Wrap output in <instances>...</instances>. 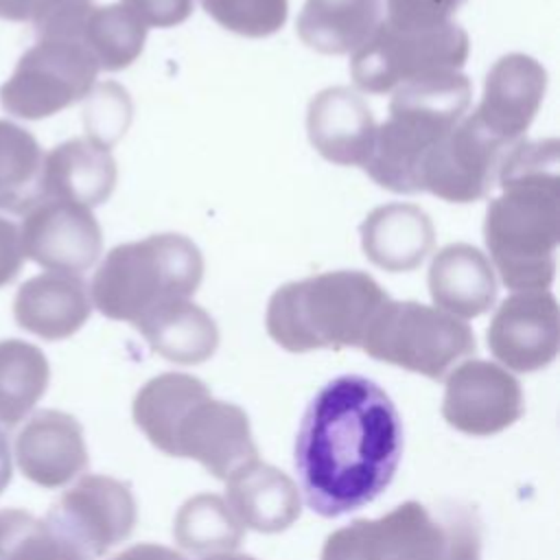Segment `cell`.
<instances>
[{
	"label": "cell",
	"mask_w": 560,
	"mask_h": 560,
	"mask_svg": "<svg viewBox=\"0 0 560 560\" xmlns=\"http://www.w3.org/2000/svg\"><path fill=\"white\" fill-rule=\"evenodd\" d=\"M402 424L381 385L359 374L328 381L308 402L293 448L306 505L337 518L372 503L394 479Z\"/></svg>",
	"instance_id": "1"
},
{
	"label": "cell",
	"mask_w": 560,
	"mask_h": 560,
	"mask_svg": "<svg viewBox=\"0 0 560 560\" xmlns=\"http://www.w3.org/2000/svg\"><path fill=\"white\" fill-rule=\"evenodd\" d=\"M558 140L512 144L499 164L501 195L486 208L483 243L512 291H545L556 278L560 236Z\"/></svg>",
	"instance_id": "2"
},
{
	"label": "cell",
	"mask_w": 560,
	"mask_h": 560,
	"mask_svg": "<svg viewBox=\"0 0 560 560\" xmlns=\"http://www.w3.org/2000/svg\"><path fill=\"white\" fill-rule=\"evenodd\" d=\"M133 420L155 448L195 459L217 479L258 459L247 413L212 398L192 374L164 372L147 381L133 398Z\"/></svg>",
	"instance_id": "3"
},
{
	"label": "cell",
	"mask_w": 560,
	"mask_h": 560,
	"mask_svg": "<svg viewBox=\"0 0 560 560\" xmlns=\"http://www.w3.org/2000/svg\"><path fill=\"white\" fill-rule=\"evenodd\" d=\"M472 85L459 70H444L398 85L389 116L376 125L372 151L361 166L385 190L416 195L429 151L466 116Z\"/></svg>",
	"instance_id": "4"
},
{
	"label": "cell",
	"mask_w": 560,
	"mask_h": 560,
	"mask_svg": "<svg viewBox=\"0 0 560 560\" xmlns=\"http://www.w3.org/2000/svg\"><path fill=\"white\" fill-rule=\"evenodd\" d=\"M387 300L370 273L337 269L278 287L269 298L265 324L269 337L289 352L361 348Z\"/></svg>",
	"instance_id": "5"
},
{
	"label": "cell",
	"mask_w": 560,
	"mask_h": 560,
	"mask_svg": "<svg viewBox=\"0 0 560 560\" xmlns=\"http://www.w3.org/2000/svg\"><path fill=\"white\" fill-rule=\"evenodd\" d=\"M203 278V256L184 234L164 232L122 243L98 265L90 300L101 315L136 326L149 313L190 300Z\"/></svg>",
	"instance_id": "6"
},
{
	"label": "cell",
	"mask_w": 560,
	"mask_h": 560,
	"mask_svg": "<svg viewBox=\"0 0 560 560\" xmlns=\"http://www.w3.org/2000/svg\"><path fill=\"white\" fill-rule=\"evenodd\" d=\"M319 560H481V521L468 505L405 501L381 518L335 529Z\"/></svg>",
	"instance_id": "7"
},
{
	"label": "cell",
	"mask_w": 560,
	"mask_h": 560,
	"mask_svg": "<svg viewBox=\"0 0 560 560\" xmlns=\"http://www.w3.org/2000/svg\"><path fill=\"white\" fill-rule=\"evenodd\" d=\"M363 352L376 361L442 381L464 357L477 350L466 322L413 300H387L374 315Z\"/></svg>",
	"instance_id": "8"
},
{
	"label": "cell",
	"mask_w": 560,
	"mask_h": 560,
	"mask_svg": "<svg viewBox=\"0 0 560 560\" xmlns=\"http://www.w3.org/2000/svg\"><path fill=\"white\" fill-rule=\"evenodd\" d=\"M468 52V33L455 22L429 31H402L381 20L352 52L350 74L361 92L387 94L407 81L459 70Z\"/></svg>",
	"instance_id": "9"
},
{
	"label": "cell",
	"mask_w": 560,
	"mask_h": 560,
	"mask_svg": "<svg viewBox=\"0 0 560 560\" xmlns=\"http://www.w3.org/2000/svg\"><path fill=\"white\" fill-rule=\"evenodd\" d=\"M96 74L98 63L79 35L37 37L2 83L0 105L15 118H48L85 98Z\"/></svg>",
	"instance_id": "10"
},
{
	"label": "cell",
	"mask_w": 560,
	"mask_h": 560,
	"mask_svg": "<svg viewBox=\"0 0 560 560\" xmlns=\"http://www.w3.org/2000/svg\"><path fill=\"white\" fill-rule=\"evenodd\" d=\"M46 521L94 560L129 538L138 508L127 483L85 475L50 505Z\"/></svg>",
	"instance_id": "11"
},
{
	"label": "cell",
	"mask_w": 560,
	"mask_h": 560,
	"mask_svg": "<svg viewBox=\"0 0 560 560\" xmlns=\"http://www.w3.org/2000/svg\"><path fill=\"white\" fill-rule=\"evenodd\" d=\"M503 147L470 114L464 116L424 158L420 190L451 203L483 199L497 184Z\"/></svg>",
	"instance_id": "12"
},
{
	"label": "cell",
	"mask_w": 560,
	"mask_h": 560,
	"mask_svg": "<svg viewBox=\"0 0 560 560\" xmlns=\"http://www.w3.org/2000/svg\"><path fill=\"white\" fill-rule=\"evenodd\" d=\"M22 252L48 271L81 273L103 249V232L90 208L66 199H39L24 212Z\"/></svg>",
	"instance_id": "13"
},
{
	"label": "cell",
	"mask_w": 560,
	"mask_h": 560,
	"mask_svg": "<svg viewBox=\"0 0 560 560\" xmlns=\"http://www.w3.org/2000/svg\"><path fill=\"white\" fill-rule=\"evenodd\" d=\"M442 416L466 435H494L523 416L521 383L497 363L464 361L446 378Z\"/></svg>",
	"instance_id": "14"
},
{
	"label": "cell",
	"mask_w": 560,
	"mask_h": 560,
	"mask_svg": "<svg viewBox=\"0 0 560 560\" xmlns=\"http://www.w3.org/2000/svg\"><path fill=\"white\" fill-rule=\"evenodd\" d=\"M488 348L514 372L547 368L560 346V313L551 291H514L488 326Z\"/></svg>",
	"instance_id": "15"
},
{
	"label": "cell",
	"mask_w": 560,
	"mask_h": 560,
	"mask_svg": "<svg viewBox=\"0 0 560 560\" xmlns=\"http://www.w3.org/2000/svg\"><path fill=\"white\" fill-rule=\"evenodd\" d=\"M547 92V70L529 55L510 52L494 61L483 94L470 114L494 140L512 147L523 140Z\"/></svg>",
	"instance_id": "16"
},
{
	"label": "cell",
	"mask_w": 560,
	"mask_h": 560,
	"mask_svg": "<svg viewBox=\"0 0 560 560\" xmlns=\"http://www.w3.org/2000/svg\"><path fill=\"white\" fill-rule=\"evenodd\" d=\"M15 459L28 481L48 490L66 486L90 462L81 422L57 409L33 413L15 438Z\"/></svg>",
	"instance_id": "17"
},
{
	"label": "cell",
	"mask_w": 560,
	"mask_h": 560,
	"mask_svg": "<svg viewBox=\"0 0 560 560\" xmlns=\"http://www.w3.org/2000/svg\"><path fill=\"white\" fill-rule=\"evenodd\" d=\"M306 133L324 160L339 166H363L372 151L376 120L363 96L337 85L311 98Z\"/></svg>",
	"instance_id": "18"
},
{
	"label": "cell",
	"mask_w": 560,
	"mask_h": 560,
	"mask_svg": "<svg viewBox=\"0 0 560 560\" xmlns=\"http://www.w3.org/2000/svg\"><path fill=\"white\" fill-rule=\"evenodd\" d=\"M90 313V289L77 273L44 271L33 276L20 284L13 300L15 324L46 341L72 337Z\"/></svg>",
	"instance_id": "19"
},
{
	"label": "cell",
	"mask_w": 560,
	"mask_h": 560,
	"mask_svg": "<svg viewBox=\"0 0 560 560\" xmlns=\"http://www.w3.org/2000/svg\"><path fill=\"white\" fill-rule=\"evenodd\" d=\"M118 168L109 147L94 138H70L44 158L42 199H66L85 208L101 206L116 188Z\"/></svg>",
	"instance_id": "20"
},
{
	"label": "cell",
	"mask_w": 560,
	"mask_h": 560,
	"mask_svg": "<svg viewBox=\"0 0 560 560\" xmlns=\"http://www.w3.org/2000/svg\"><path fill=\"white\" fill-rule=\"evenodd\" d=\"M365 258L392 273L413 271L435 245L431 217L416 203H385L359 225Z\"/></svg>",
	"instance_id": "21"
},
{
	"label": "cell",
	"mask_w": 560,
	"mask_h": 560,
	"mask_svg": "<svg viewBox=\"0 0 560 560\" xmlns=\"http://www.w3.org/2000/svg\"><path fill=\"white\" fill-rule=\"evenodd\" d=\"M228 508L243 527L278 534L291 527L302 512L295 481L271 464L252 459L228 479Z\"/></svg>",
	"instance_id": "22"
},
{
	"label": "cell",
	"mask_w": 560,
	"mask_h": 560,
	"mask_svg": "<svg viewBox=\"0 0 560 560\" xmlns=\"http://www.w3.org/2000/svg\"><path fill=\"white\" fill-rule=\"evenodd\" d=\"M433 304L455 317H479L497 300V278L488 256L470 243L442 247L429 267Z\"/></svg>",
	"instance_id": "23"
},
{
	"label": "cell",
	"mask_w": 560,
	"mask_h": 560,
	"mask_svg": "<svg viewBox=\"0 0 560 560\" xmlns=\"http://www.w3.org/2000/svg\"><path fill=\"white\" fill-rule=\"evenodd\" d=\"M383 13V0H306L298 15V35L324 55L354 52L381 24Z\"/></svg>",
	"instance_id": "24"
},
{
	"label": "cell",
	"mask_w": 560,
	"mask_h": 560,
	"mask_svg": "<svg viewBox=\"0 0 560 560\" xmlns=\"http://www.w3.org/2000/svg\"><path fill=\"white\" fill-rule=\"evenodd\" d=\"M160 357L195 365L208 361L219 346V328L214 319L195 302H171L133 326Z\"/></svg>",
	"instance_id": "25"
},
{
	"label": "cell",
	"mask_w": 560,
	"mask_h": 560,
	"mask_svg": "<svg viewBox=\"0 0 560 560\" xmlns=\"http://www.w3.org/2000/svg\"><path fill=\"white\" fill-rule=\"evenodd\" d=\"M44 153L24 127L0 118V210L24 214L42 199Z\"/></svg>",
	"instance_id": "26"
},
{
	"label": "cell",
	"mask_w": 560,
	"mask_h": 560,
	"mask_svg": "<svg viewBox=\"0 0 560 560\" xmlns=\"http://www.w3.org/2000/svg\"><path fill=\"white\" fill-rule=\"evenodd\" d=\"M50 381L46 354L22 339L0 341V424L15 427L44 396Z\"/></svg>",
	"instance_id": "27"
},
{
	"label": "cell",
	"mask_w": 560,
	"mask_h": 560,
	"mask_svg": "<svg viewBox=\"0 0 560 560\" xmlns=\"http://www.w3.org/2000/svg\"><path fill=\"white\" fill-rule=\"evenodd\" d=\"M147 24L125 4L92 7L79 37L98 63V70L118 72L129 68L147 42Z\"/></svg>",
	"instance_id": "28"
},
{
	"label": "cell",
	"mask_w": 560,
	"mask_h": 560,
	"mask_svg": "<svg viewBox=\"0 0 560 560\" xmlns=\"http://www.w3.org/2000/svg\"><path fill=\"white\" fill-rule=\"evenodd\" d=\"M173 536L179 547L210 556L234 551L245 536L243 525L219 494L201 492L190 497L175 514Z\"/></svg>",
	"instance_id": "29"
},
{
	"label": "cell",
	"mask_w": 560,
	"mask_h": 560,
	"mask_svg": "<svg viewBox=\"0 0 560 560\" xmlns=\"http://www.w3.org/2000/svg\"><path fill=\"white\" fill-rule=\"evenodd\" d=\"M0 560H92L46 518L20 508L0 510Z\"/></svg>",
	"instance_id": "30"
},
{
	"label": "cell",
	"mask_w": 560,
	"mask_h": 560,
	"mask_svg": "<svg viewBox=\"0 0 560 560\" xmlns=\"http://www.w3.org/2000/svg\"><path fill=\"white\" fill-rule=\"evenodd\" d=\"M201 7L219 26L243 37H269L289 15V0H201Z\"/></svg>",
	"instance_id": "31"
},
{
	"label": "cell",
	"mask_w": 560,
	"mask_h": 560,
	"mask_svg": "<svg viewBox=\"0 0 560 560\" xmlns=\"http://www.w3.org/2000/svg\"><path fill=\"white\" fill-rule=\"evenodd\" d=\"M92 0H0V18L33 24L37 37L79 35Z\"/></svg>",
	"instance_id": "32"
},
{
	"label": "cell",
	"mask_w": 560,
	"mask_h": 560,
	"mask_svg": "<svg viewBox=\"0 0 560 560\" xmlns=\"http://www.w3.org/2000/svg\"><path fill=\"white\" fill-rule=\"evenodd\" d=\"M466 0H383V22L402 31H429L453 22Z\"/></svg>",
	"instance_id": "33"
},
{
	"label": "cell",
	"mask_w": 560,
	"mask_h": 560,
	"mask_svg": "<svg viewBox=\"0 0 560 560\" xmlns=\"http://www.w3.org/2000/svg\"><path fill=\"white\" fill-rule=\"evenodd\" d=\"M122 4L131 9L147 28H171L190 18L195 0H122Z\"/></svg>",
	"instance_id": "34"
},
{
	"label": "cell",
	"mask_w": 560,
	"mask_h": 560,
	"mask_svg": "<svg viewBox=\"0 0 560 560\" xmlns=\"http://www.w3.org/2000/svg\"><path fill=\"white\" fill-rule=\"evenodd\" d=\"M24 252L20 230L9 219L0 217V287L13 282L22 269Z\"/></svg>",
	"instance_id": "35"
},
{
	"label": "cell",
	"mask_w": 560,
	"mask_h": 560,
	"mask_svg": "<svg viewBox=\"0 0 560 560\" xmlns=\"http://www.w3.org/2000/svg\"><path fill=\"white\" fill-rule=\"evenodd\" d=\"M112 560H188V558H184L179 551L164 547V545L140 542V545H133V547L116 553Z\"/></svg>",
	"instance_id": "36"
},
{
	"label": "cell",
	"mask_w": 560,
	"mask_h": 560,
	"mask_svg": "<svg viewBox=\"0 0 560 560\" xmlns=\"http://www.w3.org/2000/svg\"><path fill=\"white\" fill-rule=\"evenodd\" d=\"M11 448H9V435L7 429L0 424V494L11 481Z\"/></svg>",
	"instance_id": "37"
},
{
	"label": "cell",
	"mask_w": 560,
	"mask_h": 560,
	"mask_svg": "<svg viewBox=\"0 0 560 560\" xmlns=\"http://www.w3.org/2000/svg\"><path fill=\"white\" fill-rule=\"evenodd\" d=\"M203 560H256V558L245 556V553H232V551H225V553H210V556H206Z\"/></svg>",
	"instance_id": "38"
}]
</instances>
